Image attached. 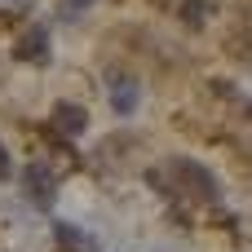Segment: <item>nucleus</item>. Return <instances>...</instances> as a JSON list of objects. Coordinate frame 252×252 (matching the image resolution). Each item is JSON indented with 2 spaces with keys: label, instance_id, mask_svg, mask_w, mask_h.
Segmentation results:
<instances>
[{
  "label": "nucleus",
  "instance_id": "obj_1",
  "mask_svg": "<svg viewBox=\"0 0 252 252\" xmlns=\"http://www.w3.org/2000/svg\"><path fill=\"white\" fill-rule=\"evenodd\" d=\"M164 173H173V177H182V190L190 195V199H204V204H213L217 195H221V186H217V177L204 168V164H195V159H186V155H177V159H168L164 164Z\"/></svg>",
  "mask_w": 252,
  "mask_h": 252
},
{
  "label": "nucleus",
  "instance_id": "obj_2",
  "mask_svg": "<svg viewBox=\"0 0 252 252\" xmlns=\"http://www.w3.org/2000/svg\"><path fill=\"white\" fill-rule=\"evenodd\" d=\"M22 190L31 195V204H40V208H49L53 204V168L49 164H27L22 168Z\"/></svg>",
  "mask_w": 252,
  "mask_h": 252
},
{
  "label": "nucleus",
  "instance_id": "obj_3",
  "mask_svg": "<svg viewBox=\"0 0 252 252\" xmlns=\"http://www.w3.org/2000/svg\"><path fill=\"white\" fill-rule=\"evenodd\" d=\"M13 58L18 62H44L49 58V27H27L13 44Z\"/></svg>",
  "mask_w": 252,
  "mask_h": 252
},
{
  "label": "nucleus",
  "instance_id": "obj_4",
  "mask_svg": "<svg viewBox=\"0 0 252 252\" xmlns=\"http://www.w3.org/2000/svg\"><path fill=\"white\" fill-rule=\"evenodd\" d=\"M53 128L58 133H66V137H80L84 128H89V111L80 106V102H53Z\"/></svg>",
  "mask_w": 252,
  "mask_h": 252
},
{
  "label": "nucleus",
  "instance_id": "obj_5",
  "mask_svg": "<svg viewBox=\"0 0 252 252\" xmlns=\"http://www.w3.org/2000/svg\"><path fill=\"white\" fill-rule=\"evenodd\" d=\"M137 80H128V75H115L111 80V106H115V115H133L137 111Z\"/></svg>",
  "mask_w": 252,
  "mask_h": 252
},
{
  "label": "nucleus",
  "instance_id": "obj_6",
  "mask_svg": "<svg viewBox=\"0 0 252 252\" xmlns=\"http://www.w3.org/2000/svg\"><path fill=\"white\" fill-rule=\"evenodd\" d=\"M53 239H58L66 252H93V248H97V244H93L84 230H75L71 221H53Z\"/></svg>",
  "mask_w": 252,
  "mask_h": 252
},
{
  "label": "nucleus",
  "instance_id": "obj_7",
  "mask_svg": "<svg viewBox=\"0 0 252 252\" xmlns=\"http://www.w3.org/2000/svg\"><path fill=\"white\" fill-rule=\"evenodd\" d=\"M84 9H93V0H58V18L62 22H80Z\"/></svg>",
  "mask_w": 252,
  "mask_h": 252
},
{
  "label": "nucleus",
  "instance_id": "obj_8",
  "mask_svg": "<svg viewBox=\"0 0 252 252\" xmlns=\"http://www.w3.org/2000/svg\"><path fill=\"white\" fill-rule=\"evenodd\" d=\"M204 18H208V0H186L182 4V22L186 27H199Z\"/></svg>",
  "mask_w": 252,
  "mask_h": 252
},
{
  "label": "nucleus",
  "instance_id": "obj_9",
  "mask_svg": "<svg viewBox=\"0 0 252 252\" xmlns=\"http://www.w3.org/2000/svg\"><path fill=\"white\" fill-rule=\"evenodd\" d=\"M9 173H13V159H9V151H4V142H0V182H9Z\"/></svg>",
  "mask_w": 252,
  "mask_h": 252
}]
</instances>
